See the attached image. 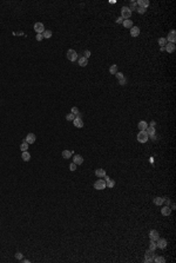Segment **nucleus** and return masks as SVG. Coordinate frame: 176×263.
<instances>
[{
  "label": "nucleus",
  "instance_id": "24",
  "mask_svg": "<svg viewBox=\"0 0 176 263\" xmlns=\"http://www.w3.org/2000/svg\"><path fill=\"white\" fill-rule=\"evenodd\" d=\"M154 204L155 205H162L163 204V197H155L154 198Z\"/></svg>",
  "mask_w": 176,
  "mask_h": 263
},
{
  "label": "nucleus",
  "instance_id": "28",
  "mask_svg": "<svg viewBox=\"0 0 176 263\" xmlns=\"http://www.w3.org/2000/svg\"><path fill=\"white\" fill-rule=\"evenodd\" d=\"M154 262H156V263H164V262H166V258L162 257V256H157V257L154 258Z\"/></svg>",
  "mask_w": 176,
  "mask_h": 263
},
{
  "label": "nucleus",
  "instance_id": "37",
  "mask_svg": "<svg viewBox=\"0 0 176 263\" xmlns=\"http://www.w3.org/2000/svg\"><path fill=\"white\" fill-rule=\"evenodd\" d=\"M89 56H90V52H89L88 50H86L85 52H83V57H85V58L88 59V57H89Z\"/></svg>",
  "mask_w": 176,
  "mask_h": 263
},
{
  "label": "nucleus",
  "instance_id": "35",
  "mask_svg": "<svg viewBox=\"0 0 176 263\" xmlns=\"http://www.w3.org/2000/svg\"><path fill=\"white\" fill-rule=\"evenodd\" d=\"M116 78H117V79L119 80H122L123 78H124V76H123V73H121V72H117V73H116Z\"/></svg>",
  "mask_w": 176,
  "mask_h": 263
},
{
  "label": "nucleus",
  "instance_id": "41",
  "mask_svg": "<svg viewBox=\"0 0 176 263\" xmlns=\"http://www.w3.org/2000/svg\"><path fill=\"white\" fill-rule=\"evenodd\" d=\"M120 85H126V83H127V80H126V78H123L122 80H119Z\"/></svg>",
  "mask_w": 176,
  "mask_h": 263
},
{
  "label": "nucleus",
  "instance_id": "17",
  "mask_svg": "<svg viewBox=\"0 0 176 263\" xmlns=\"http://www.w3.org/2000/svg\"><path fill=\"white\" fill-rule=\"evenodd\" d=\"M78 63H79V65H80L81 67H85V66L88 65V59L85 58V57H81V58H79Z\"/></svg>",
  "mask_w": 176,
  "mask_h": 263
},
{
  "label": "nucleus",
  "instance_id": "34",
  "mask_svg": "<svg viewBox=\"0 0 176 263\" xmlns=\"http://www.w3.org/2000/svg\"><path fill=\"white\" fill-rule=\"evenodd\" d=\"M136 11H137V13H140V14H143V13H146L147 8H143V7H139V8H136Z\"/></svg>",
  "mask_w": 176,
  "mask_h": 263
},
{
  "label": "nucleus",
  "instance_id": "36",
  "mask_svg": "<svg viewBox=\"0 0 176 263\" xmlns=\"http://www.w3.org/2000/svg\"><path fill=\"white\" fill-rule=\"evenodd\" d=\"M69 170L70 171H75V170H76V164L75 163H72L69 165Z\"/></svg>",
  "mask_w": 176,
  "mask_h": 263
},
{
  "label": "nucleus",
  "instance_id": "38",
  "mask_svg": "<svg viewBox=\"0 0 176 263\" xmlns=\"http://www.w3.org/2000/svg\"><path fill=\"white\" fill-rule=\"evenodd\" d=\"M15 258L16 260H22V254H21V252H16V254H15Z\"/></svg>",
  "mask_w": 176,
  "mask_h": 263
},
{
  "label": "nucleus",
  "instance_id": "1",
  "mask_svg": "<svg viewBox=\"0 0 176 263\" xmlns=\"http://www.w3.org/2000/svg\"><path fill=\"white\" fill-rule=\"evenodd\" d=\"M66 57H67V59H68L69 62H75V60L78 59V53L75 52V50L70 48V50L67 51V53H66Z\"/></svg>",
  "mask_w": 176,
  "mask_h": 263
},
{
  "label": "nucleus",
  "instance_id": "8",
  "mask_svg": "<svg viewBox=\"0 0 176 263\" xmlns=\"http://www.w3.org/2000/svg\"><path fill=\"white\" fill-rule=\"evenodd\" d=\"M34 31L37 32V34H42L45 31V26L42 22H35L34 24Z\"/></svg>",
  "mask_w": 176,
  "mask_h": 263
},
{
  "label": "nucleus",
  "instance_id": "19",
  "mask_svg": "<svg viewBox=\"0 0 176 263\" xmlns=\"http://www.w3.org/2000/svg\"><path fill=\"white\" fill-rule=\"evenodd\" d=\"M21 158L24 162H28L31 159V154H29L28 151H22V154H21Z\"/></svg>",
  "mask_w": 176,
  "mask_h": 263
},
{
  "label": "nucleus",
  "instance_id": "30",
  "mask_svg": "<svg viewBox=\"0 0 176 263\" xmlns=\"http://www.w3.org/2000/svg\"><path fill=\"white\" fill-rule=\"evenodd\" d=\"M157 248V246H156V242L155 241H150V244H149V249L153 251H155V249Z\"/></svg>",
  "mask_w": 176,
  "mask_h": 263
},
{
  "label": "nucleus",
  "instance_id": "5",
  "mask_svg": "<svg viewBox=\"0 0 176 263\" xmlns=\"http://www.w3.org/2000/svg\"><path fill=\"white\" fill-rule=\"evenodd\" d=\"M153 256H154V251L150 250V249H148L147 251H146V254H144V262L146 263H152L154 262V258H153Z\"/></svg>",
  "mask_w": 176,
  "mask_h": 263
},
{
  "label": "nucleus",
  "instance_id": "12",
  "mask_svg": "<svg viewBox=\"0 0 176 263\" xmlns=\"http://www.w3.org/2000/svg\"><path fill=\"white\" fill-rule=\"evenodd\" d=\"M175 48H176L175 44H172V42H167L166 46H164V50L167 51L168 53H173V52L175 51Z\"/></svg>",
  "mask_w": 176,
  "mask_h": 263
},
{
  "label": "nucleus",
  "instance_id": "10",
  "mask_svg": "<svg viewBox=\"0 0 176 263\" xmlns=\"http://www.w3.org/2000/svg\"><path fill=\"white\" fill-rule=\"evenodd\" d=\"M167 244H168V242H167V240H164V238H159V240L156 241V246H157V248H160V249H164V248L167 246Z\"/></svg>",
  "mask_w": 176,
  "mask_h": 263
},
{
  "label": "nucleus",
  "instance_id": "9",
  "mask_svg": "<svg viewBox=\"0 0 176 263\" xmlns=\"http://www.w3.org/2000/svg\"><path fill=\"white\" fill-rule=\"evenodd\" d=\"M149 238H150V241H157L159 238H160V234H159V231L157 230H150L149 231Z\"/></svg>",
  "mask_w": 176,
  "mask_h": 263
},
{
  "label": "nucleus",
  "instance_id": "13",
  "mask_svg": "<svg viewBox=\"0 0 176 263\" xmlns=\"http://www.w3.org/2000/svg\"><path fill=\"white\" fill-rule=\"evenodd\" d=\"M73 163H75L76 165H81L83 163V157L81 154H75L73 157Z\"/></svg>",
  "mask_w": 176,
  "mask_h": 263
},
{
  "label": "nucleus",
  "instance_id": "3",
  "mask_svg": "<svg viewBox=\"0 0 176 263\" xmlns=\"http://www.w3.org/2000/svg\"><path fill=\"white\" fill-rule=\"evenodd\" d=\"M148 138H149V136H148V134L146 131H140L139 134H137V142H140V143L148 142Z\"/></svg>",
  "mask_w": 176,
  "mask_h": 263
},
{
  "label": "nucleus",
  "instance_id": "25",
  "mask_svg": "<svg viewBox=\"0 0 176 263\" xmlns=\"http://www.w3.org/2000/svg\"><path fill=\"white\" fill-rule=\"evenodd\" d=\"M109 73L111 74H116L117 73V65H112L111 67H109Z\"/></svg>",
  "mask_w": 176,
  "mask_h": 263
},
{
  "label": "nucleus",
  "instance_id": "21",
  "mask_svg": "<svg viewBox=\"0 0 176 263\" xmlns=\"http://www.w3.org/2000/svg\"><path fill=\"white\" fill-rule=\"evenodd\" d=\"M72 154H73V151H69V150H63L62 151V157L65 159H68L72 157Z\"/></svg>",
  "mask_w": 176,
  "mask_h": 263
},
{
  "label": "nucleus",
  "instance_id": "23",
  "mask_svg": "<svg viewBox=\"0 0 176 263\" xmlns=\"http://www.w3.org/2000/svg\"><path fill=\"white\" fill-rule=\"evenodd\" d=\"M52 34H53V32L51 30H45L44 33H42V37L46 38V39H49V38H52Z\"/></svg>",
  "mask_w": 176,
  "mask_h": 263
},
{
  "label": "nucleus",
  "instance_id": "27",
  "mask_svg": "<svg viewBox=\"0 0 176 263\" xmlns=\"http://www.w3.org/2000/svg\"><path fill=\"white\" fill-rule=\"evenodd\" d=\"M20 150L21 151H27V150H28V143L24 140V143H21V145H20Z\"/></svg>",
  "mask_w": 176,
  "mask_h": 263
},
{
  "label": "nucleus",
  "instance_id": "40",
  "mask_svg": "<svg viewBox=\"0 0 176 263\" xmlns=\"http://www.w3.org/2000/svg\"><path fill=\"white\" fill-rule=\"evenodd\" d=\"M148 6H149V1H148V0H143V7L144 8H147Z\"/></svg>",
  "mask_w": 176,
  "mask_h": 263
},
{
  "label": "nucleus",
  "instance_id": "7",
  "mask_svg": "<svg viewBox=\"0 0 176 263\" xmlns=\"http://www.w3.org/2000/svg\"><path fill=\"white\" fill-rule=\"evenodd\" d=\"M94 188L96 190H103V189H106V182H105V180H98L94 183Z\"/></svg>",
  "mask_w": 176,
  "mask_h": 263
},
{
  "label": "nucleus",
  "instance_id": "14",
  "mask_svg": "<svg viewBox=\"0 0 176 263\" xmlns=\"http://www.w3.org/2000/svg\"><path fill=\"white\" fill-rule=\"evenodd\" d=\"M130 36L131 37H134V38L140 36V28L137 27V26H133V27L130 28Z\"/></svg>",
  "mask_w": 176,
  "mask_h": 263
},
{
  "label": "nucleus",
  "instance_id": "22",
  "mask_svg": "<svg viewBox=\"0 0 176 263\" xmlns=\"http://www.w3.org/2000/svg\"><path fill=\"white\" fill-rule=\"evenodd\" d=\"M123 26L126 27V28H131L133 27V21L130 20V19H126V20H123Z\"/></svg>",
  "mask_w": 176,
  "mask_h": 263
},
{
  "label": "nucleus",
  "instance_id": "31",
  "mask_svg": "<svg viewBox=\"0 0 176 263\" xmlns=\"http://www.w3.org/2000/svg\"><path fill=\"white\" fill-rule=\"evenodd\" d=\"M74 118H75V116H74L73 113H68V114L66 116V119H67V120H72V122H73Z\"/></svg>",
  "mask_w": 176,
  "mask_h": 263
},
{
  "label": "nucleus",
  "instance_id": "2",
  "mask_svg": "<svg viewBox=\"0 0 176 263\" xmlns=\"http://www.w3.org/2000/svg\"><path fill=\"white\" fill-rule=\"evenodd\" d=\"M73 124H74V126L75 128H79V129H81V128H83V120H82V118H81V114L79 113V114H76V117L74 118L73 119Z\"/></svg>",
  "mask_w": 176,
  "mask_h": 263
},
{
  "label": "nucleus",
  "instance_id": "42",
  "mask_svg": "<svg viewBox=\"0 0 176 263\" xmlns=\"http://www.w3.org/2000/svg\"><path fill=\"white\" fill-rule=\"evenodd\" d=\"M122 19H123L122 17L117 18V19H116V24H121V22H123V20H122Z\"/></svg>",
  "mask_w": 176,
  "mask_h": 263
},
{
  "label": "nucleus",
  "instance_id": "39",
  "mask_svg": "<svg viewBox=\"0 0 176 263\" xmlns=\"http://www.w3.org/2000/svg\"><path fill=\"white\" fill-rule=\"evenodd\" d=\"M35 39H37L38 42H41V40L44 39V37H42V34H37V37H35Z\"/></svg>",
  "mask_w": 176,
  "mask_h": 263
},
{
  "label": "nucleus",
  "instance_id": "16",
  "mask_svg": "<svg viewBox=\"0 0 176 263\" xmlns=\"http://www.w3.org/2000/svg\"><path fill=\"white\" fill-rule=\"evenodd\" d=\"M161 214H162L163 216H169V215L172 214V209L169 208L168 205H166V206H163V208L161 209Z\"/></svg>",
  "mask_w": 176,
  "mask_h": 263
},
{
  "label": "nucleus",
  "instance_id": "20",
  "mask_svg": "<svg viewBox=\"0 0 176 263\" xmlns=\"http://www.w3.org/2000/svg\"><path fill=\"white\" fill-rule=\"evenodd\" d=\"M146 132H147L148 136H150V137H152V136H155V128L148 125V128L146 129Z\"/></svg>",
  "mask_w": 176,
  "mask_h": 263
},
{
  "label": "nucleus",
  "instance_id": "32",
  "mask_svg": "<svg viewBox=\"0 0 176 263\" xmlns=\"http://www.w3.org/2000/svg\"><path fill=\"white\" fill-rule=\"evenodd\" d=\"M133 12V11H135L136 10V1H131L130 2V8H129Z\"/></svg>",
  "mask_w": 176,
  "mask_h": 263
},
{
  "label": "nucleus",
  "instance_id": "6",
  "mask_svg": "<svg viewBox=\"0 0 176 263\" xmlns=\"http://www.w3.org/2000/svg\"><path fill=\"white\" fill-rule=\"evenodd\" d=\"M166 39H167V42L175 44V42H176V31L175 30H172V31L168 33V37L166 38Z\"/></svg>",
  "mask_w": 176,
  "mask_h": 263
},
{
  "label": "nucleus",
  "instance_id": "11",
  "mask_svg": "<svg viewBox=\"0 0 176 263\" xmlns=\"http://www.w3.org/2000/svg\"><path fill=\"white\" fill-rule=\"evenodd\" d=\"M35 140H37V137L34 134H28L25 139V142H27L28 144H33V143H35Z\"/></svg>",
  "mask_w": 176,
  "mask_h": 263
},
{
  "label": "nucleus",
  "instance_id": "33",
  "mask_svg": "<svg viewBox=\"0 0 176 263\" xmlns=\"http://www.w3.org/2000/svg\"><path fill=\"white\" fill-rule=\"evenodd\" d=\"M72 113H73L74 116H76V114H79V113H80V111H79L78 108H75V106H74V108H72Z\"/></svg>",
  "mask_w": 176,
  "mask_h": 263
},
{
  "label": "nucleus",
  "instance_id": "43",
  "mask_svg": "<svg viewBox=\"0 0 176 263\" xmlns=\"http://www.w3.org/2000/svg\"><path fill=\"white\" fill-rule=\"evenodd\" d=\"M155 125H156L155 122H152V123H150V126H155Z\"/></svg>",
  "mask_w": 176,
  "mask_h": 263
},
{
  "label": "nucleus",
  "instance_id": "4",
  "mask_svg": "<svg viewBox=\"0 0 176 263\" xmlns=\"http://www.w3.org/2000/svg\"><path fill=\"white\" fill-rule=\"evenodd\" d=\"M121 17L126 20V19H129L131 17V11L129 10V7H122L121 8Z\"/></svg>",
  "mask_w": 176,
  "mask_h": 263
},
{
  "label": "nucleus",
  "instance_id": "29",
  "mask_svg": "<svg viewBox=\"0 0 176 263\" xmlns=\"http://www.w3.org/2000/svg\"><path fill=\"white\" fill-rule=\"evenodd\" d=\"M166 44H167V39H166V38H160V39H159V45H160L161 47H164Z\"/></svg>",
  "mask_w": 176,
  "mask_h": 263
},
{
  "label": "nucleus",
  "instance_id": "26",
  "mask_svg": "<svg viewBox=\"0 0 176 263\" xmlns=\"http://www.w3.org/2000/svg\"><path fill=\"white\" fill-rule=\"evenodd\" d=\"M106 186H108V188H114L115 186V180H106Z\"/></svg>",
  "mask_w": 176,
  "mask_h": 263
},
{
  "label": "nucleus",
  "instance_id": "15",
  "mask_svg": "<svg viewBox=\"0 0 176 263\" xmlns=\"http://www.w3.org/2000/svg\"><path fill=\"white\" fill-rule=\"evenodd\" d=\"M137 128H139L140 131H146V129L148 128V123L146 120H140L139 124H137Z\"/></svg>",
  "mask_w": 176,
  "mask_h": 263
},
{
  "label": "nucleus",
  "instance_id": "18",
  "mask_svg": "<svg viewBox=\"0 0 176 263\" xmlns=\"http://www.w3.org/2000/svg\"><path fill=\"white\" fill-rule=\"evenodd\" d=\"M95 176L96 177H102L103 178V176H106V170H103V169H96L95 170Z\"/></svg>",
  "mask_w": 176,
  "mask_h": 263
}]
</instances>
